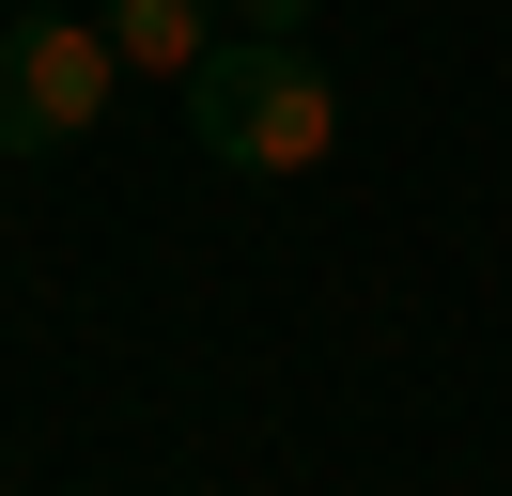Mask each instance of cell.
<instances>
[{
  "instance_id": "1",
  "label": "cell",
  "mask_w": 512,
  "mask_h": 496,
  "mask_svg": "<svg viewBox=\"0 0 512 496\" xmlns=\"http://www.w3.org/2000/svg\"><path fill=\"white\" fill-rule=\"evenodd\" d=\"M187 140L218 171H326L342 155V93H326V62L295 31H218L202 78H187Z\"/></svg>"
},
{
  "instance_id": "2",
  "label": "cell",
  "mask_w": 512,
  "mask_h": 496,
  "mask_svg": "<svg viewBox=\"0 0 512 496\" xmlns=\"http://www.w3.org/2000/svg\"><path fill=\"white\" fill-rule=\"evenodd\" d=\"M109 93H125V47H109V16H0V155H78L109 124Z\"/></svg>"
},
{
  "instance_id": "3",
  "label": "cell",
  "mask_w": 512,
  "mask_h": 496,
  "mask_svg": "<svg viewBox=\"0 0 512 496\" xmlns=\"http://www.w3.org/2000/svg\"><path fill=\"white\" fill-rule=\"evenodd\" d=\"M94 16H109V47H125V78H171V93L218 47V0H94Z\"/></svg>"
},
{
  "instance_id": "4",
  "label": "cell",
  "mask_w": 512,
  "mask_h": 496,
  "mask_svg": "<svg viewBox=\"0 0 512 496\" xmlns=\"http://www.w3.org/2000/svg\"><path fill=\"white\" fill-rule=\"evenodd\" d=\"M218 16H233V31H295L311 0H218Z\"/></svg>"
},
{
  "instance_id": "5",
  "label": "cell",
  "mask_w": 512,
  "mask_h": 496,
  "mask_svg": "<svg viewBox=\"0 0 512 496\" xmlns=\"http://www.w3.org/2000/svg\"><path fill=\"white\" fill-rule=\"evenodd\" d=\"M16 16H47V0H16Z\"/></svg>"
}]
</instances>
